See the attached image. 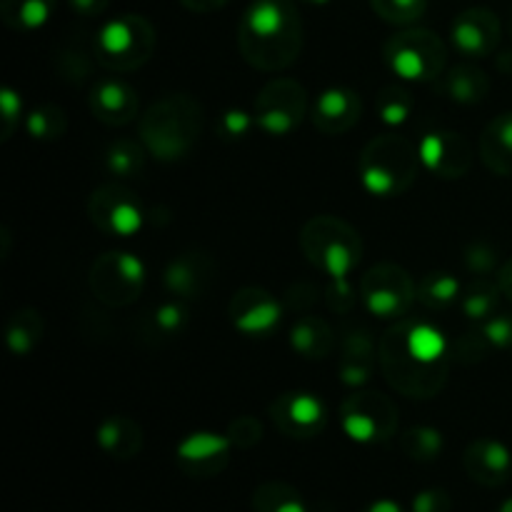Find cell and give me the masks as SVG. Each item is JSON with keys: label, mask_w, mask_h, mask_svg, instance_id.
Returning <instances> with one entry per match:
<instances>
[{"label": "cell", "mask_w": 512, "mask_h": 512, "mask_svg": "<svg viewBox=\"0 0 512 512\" xmlns=\"http://www.w3.org/2000/svg\"><path fill=\"white\" fill-rule=\"evenodd\" d=\"M253 128H258L255 125V115L243 108H228L218 120V135L223 140H230V143L248 138Z\"/></svg>", "instance_id": "cell-38"}, {"label": "cell", "mask_w": 512, "mask_h": 512, "mask_svg": "<svg viewBox=\"0 0 512 512\" xmlns=\"http://www.w3.org/2000/svg\"><path fill=\"white\" fill-rule=\"evenodd\" d=\"M88 103L95 120L110 125V128L133 123L140 113V98L135 88L118 78H105L95 83Z\"/></svg>", "instance_id": "cell-18"}, {"label": "cell", "mask_w": 512, "mask_h": 512, "mask_svg": "<svg viewBox=\"0 0 512 512\" xmlns=\"http://www.w3.org/2000/svg\"><path fill=\"white\" fill-rule=\"evenodd\" d=\"M375 368V345L368 333H350L343 340V350H340L338 363V378L340 383L348 388L360 390L370 378H373Z\"/></svg>", "instance_id": "cell-24"}, {"label": "cell", "mask_w": 512, "mask_h": 512, "mask_svg": "<svg viewBox=\"0 0 512 512\" xmlns=\"http://www.w3.org/2000/svg\"><path fill=\"white\" fill-rule=\"evenodd\" d=\"M360 512H408V510H405L400 503H395V500L383 498V500H375V503L365 505Z\"/></svg>", "instance_id": "cell-47"}, {"label": "cell", "mask_w": 512, "mask_h": 512, "mask_svg": "<svg viewBox=\"0 0 512 512\" xmlns=\"http://www.w3.org/2000/svg\"><path fill=\"white\" fill-rule=\"evenodd\" d=\"M58 0H0V18L15 33H35L45 28Z\"/></svg>", "instance_id": "cell-27"}, {"label": "cell", "mask_w": 512, "mask_h": 512, "mask_svg": "<svg viewBox=\"0 0 512 512\" xmlns=\"http://www.w3.org/2000/svg\"><path fill=\"white\" fill-rule=\"evenodd\" d=\"M210 280H213V260L203 253L175 255L163 273L165 290L178 300L200 298L208 290Z\"/></svg>", "instance_id": "cell-21"}, {"label": "cell", "mask_w": 512, "mask_h": 512, "mask_svg": "<svg viewBox=\"0 0 512 512\" xmlns=\"http://www.w3.org/2000/svg\"><path fill=\"white\" fill-rule=\"evenodd\" d=\"M255 125L270 138H288L308 115V93L295 78H273L253 105Z\"/></svg>", "instance_id": "cell-10"}, {"label": "cell", "mask_w": 512, "mask_h": 512, "mask_svg": "<svg viewBox=\"0 0 512 512\" xmlns=\"http://www.w3.org/2000/svg\"><path fill=\"white\" fill-rule=\"evenodd\" d=\"M65 130H68V115L58 105H40L25 115V133L33 140L50 143V140L63 138Z\"/></svg>", "instance_id": "cell-34"}, {"label": "cell", "mask_w": 512, "mask_h": 512, "mask_svg": "<svg viewBox=\"0 0 512 512\" xmlns=\"http://www.w3.org/2000/svg\"><path fill=\"white\" fill-rule=\"evenodd\" d=\"M268 413L275 428L293 440L318 438L328 425V410H325L323 400L313 393H303V390L278 395L270 403Z\"/></svg>", "instance_id": "cell-13"}, {"label": "cell", "mask_w": 512, "mask_h": 512, "mask_svg": "<svg viewBox=\"0 0 512 512\" xmlns=\"http://www.w3.org/2000/svg\"><path fill=\"white\" fill-rule=\"evenodd\" d=\"M65 5L80 18H100L108 10L110 0H65Z\"/></svg>", "instance_id": "cell-44"}, {"label": "cell", "mask_w": 512, "mask_h": 512, "mask_svg": "<svg viewBox=\"0 0 512 512\" xmlns=\"http://www.w3.org/2000/svg\"><path fill=\"white\" fill-rule=\"evenodd\" d=\"M418 298L413 275L395 263H380L360 280V303L378 320H403Z\"/></svg>", "instance_id": "cell-9"}, {"label": "cell", "mask_w": 512, "mask_h": 512, "mask_svg": "<svg viewBox=\"0 0 512 512\" xmlns=\"http://www.w3.org/2000/svg\"><path fill=\"white\" fill-rule=\"evenodd\" d=\"M420 163L428 173L443 180H458L468 175L473 165L470 143L455 130H430L418 143Z\"/></svg>", "instance_id": "cell-16"}, {"label": "cell", "mask_w": 512, "mask_h": 512, "mask_svg": "<svg viewBox=\"0 0 512 512\" xmlns=\"http://www.w3.org/2000/svg\"><path fill=\"white\" fill-rule=\"evenodd\" d=\"M500 300H503V290H500L498 280H485L480 278L468 293H463L460 298V308H463L465 318L473 320V323H485L488 318L498 315Z\"/></svg>", "instance_id": "cell-33"}, {"label": "cell", "mask_w": 512, "mask_h": 512, "mask_svg": "<svg viewBox=\"0 0 512 512\" xmlns=\"http://www.w3.org/2000/svg\"><path fill=\"white\" fill-rule=\"evenodd\" d=\"M203 105L188 93H170L155 100L140 118V140L160 163L185 160L200 140Z\"/></svg>", "instance_id": "cell-2"}, {"label": "cell", "mask_w": 512, "mask_h": 512, "mask_svg": "<svg viewBox=\"0 0 512 512\" xmlns=\"http://www.w3.org/2000/svg\"><path fill=\"white\" fill-rule=\"evenodd\" d=\"M333 330L325 320L315 315H305L290 330V348L305 360H323L333 353Z\"/></svg>", "instance_id": "cell-26"}, {"label": "cell", "mask_w": 512, "mask_h": 512, "mask_svg": "<svg viewBox=\"0 0 512 512\" xmlns=\"http://www.w3.org/2000/svg\"><path fill=\"white\" fill-rule=\"evenodd\" d=\"M188 305L185 300H168V303L158 305L153 310V328L155 333H163L165 338H173V335L183 333L185 325H188Z\"/></svg>", "instance_id": "cell-37"}, {"label": "cell", "mask_w": 512, "mask_h": 512, "mask_svg": "<svg viewBox=\"0 0 512 512\" xmlns=\"http://www.w3.org/2000/svg\"><path fill=\"white\" fill-rule=\"evenodd\" d=\"M480 338L485 340L488 348L510 350L512 348V315H493L478 328Z\"/></svg>", "instance_id": "cell-40"}, {"label": "cell", "mask_w": 512, "mask_h": 512, "mask_svg": "<svg viewBox=\"0 0 512 512\" xmlns=\"http://www.w3.org/2000/svg\"><path fill=\"white\" fill-rule=\"evenodd\" d=\"M88 285L100 303L110 308H125L135 303L145 288L143 260L125 250H110L93 263Z\"/></svg>", "instance_id": "cell-11"}, {"label": "cell", "mask_w": 512, "mask_h": 512, "mask_svg": "<svg viewBox=\"0 0 512 512\" xmlns=\"http://www.w3.org/2000/svg\"><path fill=\"white\" fill-rule=\"evenodd\" d=\"M383 60L400 80L435 83L448 65V45L428 28H405L383 45Z\"/></svg>", "instance_id": "cell-7"}, {"label": "cell", "mask_w": 512, "mask_h": 512, "mask_svg": "<svg viewBox=\"0 0 512 512\" xmlns=\"http://www.w3.org/2000/svg\"><path fill=\"white\" fill-rule=\"evenodd\" d=\"M465 268L475 275V278H483V275H490L495 268H498V253L490 248L488 243H473L465 250Z\"/></svg>", "instance_id": "cell-41"}, {"label": "cell", "mask_w": 512, "mask_h": 512, "mask_svg": "<svg viewBox=\"0 0 512 512\" xmlns=\"http://www.w3.org/2000/svg\"><path fill=\"white\" fill-rule=\"evenodd\" d=\"M340 428L358 445L388 443L398 435V408L388 395L360 388L340 403Z\"/></svg>", "instance_id": "cell-8"}, {"label": "cell", "mask_w": 512, "mask_h": 512, "mask_svg": "<svg viewBox=\"0 0 512 512\" xmlns=\"http://www.w3.org/2000/svg\"><path fill=\"white\" fill-rule=\"evenodd\" d=\"M300 250L330 280H348L363 260V238L335 215H315L300 230Z\"/></svg>", "instance_id": "cell-4"}, {"label": "cell", "mask_w": 512, "mask_h": 512, "mask_svg": "<svg viewBox=\"0 0 512 512\" xmlns=\"http://www.w3.org/2000/svg\"><path fill=\"white\" fill-rule=\"evenodd\" d=\"M453 510V500H450L448 490L443 488H428L420 490L413 498L410 512H450Z\"/></svg>", "instance_id": "cell-43"}, {"label": "cell", "mask_w": 512, "mask_h": 512, "mask_svg": "<svg viewBox=\"0 0 512 512\" xmlns=\"http://www.w3.org/2000/svg\"><path fill=\"white\" fill-rule=\"evenodd\" d=\"M225 435H228V440L233 443V448L250 450L263 440V425H260V420L253 418V415H240V418H235L233 423L228 425Z\"/></svg>", "instance_id": "cell-39"}, {"label": "cell", "mask_w": 512, "mask_h": 512, "mask_svg": "<svg viewBox=\"0 0 512 512\" xmlns=\"http://www.w3.org/2000/svg\"><path fill=\"white\" fill-rule=\"evenodd\" d=\"M480 158L490 173L512 178V110L498 115L480 135Z\"/></svg>", "instance_id": "cell-25"}, {"label": "cell", "mask_w": 512, "mask_h": 512, "mask_svg": "<svg viewBox=\"0 0 512 512\" xmlns=\"http://www.w3.org/2000/svg\"><path fill=\"white\" fill-rule=\"evenodd\" d=\"M95 440H98L100 450L108 453L115 460H130L143 450L145 435L138 420L128 418V415H110L95 430Z\"/></svg>", "instance_id": "cell-22"}, {"label": "cell", "mask_w": 512, "mask_h": 512, "mask_svg": "<svg viewBox=\"0 0 512 512\" xmlns=\"http://www.w3.org/2000/svg\"><path fill=\"white\" fill-rule=\"evenodd\" d=\"M378 363L383 370L385 380L395 393L405 395L413 400H430L445 388L450 373L448 365H430L413 355V350L403 343L398 325L388 330L380 338L378 348Z\"/></svg>", "instance_id": "cell-5"}, {"label": "cell", "mask_w": 512, "mask_h": 512, "mask_svg": "<svg viewBox=\"0 0 512 512\" xmlns=\"http://www.w3.org/2000/svg\"><path fill=\"white\" fill-rule=\"evenodd\" d=\"M418 145L410 143L405 135L385 133L370 140L358 160L360 185L373 198H398L408 193L420 170Z\"/></svg>", "instance_id": "cell-3"}, {"label": "cell", "mask_w": 512, "mask_h": 512, "mask_svg": "<svg viewBox=\"0 0 512 512\" xmlns=\"http://www.w3.org/2000/svg\"><path fill=\"white\" fill-rule=\"evenodd\" d=\"M230 453H233V443L228 435L203 430V433H190L180 440L175 448V460L188 478L208 480L228 468Z\"/></svg>", "instance_id": "cell-17"}, {"label": "cell", "mask_w": 512, "mask_h": 512, "mask_svg": "<svg viewBox=\"0 0 512 512\" xmlns=\"http://www.w3.org/2000/svg\"><path fill=\"white\" fill-rule=\"evenodd\" d=\"M370 8L385 23L410 28L428 13V0H370Z\"/></svg>", "instance_id": "cell-36"}, {"label": "cell", "mask_w": 512, "mask_h": 512, "mask_svg": "<svg viewBox=\"0 0 512 512\" xmlns=\"http://www.w3.org/2000/svg\"><path fill=\"white\" fill-rule=\"evenodd\" d=\"M438 93L448 98L450 103L458 105H478L488 98L490 93V78L485 70L475 68V65H455L448 73L440 75Z\"/></svg>", "instance_id": "cell-23"}, {"label": "cell", "mask_w": 512, "mask_h": 512, "mask_svg": "<svg viewBox=\"0 0 512 512\" xmlns=\"http://www.w3.org/2000/svg\"><path fill=\"white\" fill-rule=\"evenodd\" d=\"M498 512H512V498L505 500V503L500 505V510H498Z\"/></svg>", "instance_id": "cell-49"}, {"label": "cell", "mask_w": 512, "mask_h": 512, "mask_svg": "<svg viewBox=\"0 0 512 512\" xmlns=\"http://www.w3.org/2000/svg\"><path fill=\"white\" fill-rule=\"evenodd\" d=\"M145 155H148V150H145L143 140L120 138L110 143L103 153V168L105 173L118 180L135 178V175L143 173Z\"/></svg>", "instance_id": "cell-29"}, {"label": "cell", "mask_w": 512, "mask_h": 512, "mask_svg": "<svg viewBox=\"0 0 512 512\" xmlns=\"http://www.w3.org/2000/svg\"><path fill=\"white\" fill-rule=\"evenodd\" d=\"M498 283H500V290H503L505 298L512 300V258H508L503 265H500Z\"/></svg>", "instance_id": "cell-46"}, {"label": "cell", "mask_w": 512, "mask_h": 512, "mask_svg": "<svg viewBox=\"0 0 512 512\" xmlns=\"http://www.w3.org/2000/svg\"><path fill=\"white\" fill-rule=\"evenodd\" d=\"M463 298V285L448 270H433L423 275L418 285V300L430 310L450 308L453 303H460Z\"/></svg>", "instance_id": "cell-30"}, {"label": "cell", "mask_w": 512, "mask_h": 512, "mask_svg": "<svg viewBox=\"0 0 512 512\" xmlns=\"http://www.w3.org/2000/svg\"><path fill=\"white\" fill-rule=\"evenodd\" d=\"M45 320L35 308H23L5 325V345L18 358H28L43 343Z\"/></svg>", "instance_id": "cell-28"}, {"label": "cell", "mask_w": 512, "mask_h": 512, "mask_svg": "<svg viewBox=\"0 0 512 512\" xmlns=\"http://www.w3.org/2000/svg\"><path fill=\"white\" fill-rule=\"evenodd\" d=\"M0 113H3V140H10L20 118H23V100L13 88H5L0 93Z\"/></svg>", "instance_id": "cell-42"}, {"label": "cell", "mask_w": 512, "mask_h": 512, "mask_svg": "<svg viewBox=\"0 0 512 512\" xmlns=\"http://www.w3.org/2000/svg\"><path fill=\"white\" fill-rule=\"evenodd\" d=\"M375 108H378V118L383 120L388 128H398V125L408 123L410 113H413V93H410L408 88H403V85H385L378 93Z\"/></svg>", "instance_id": "cell-35"}, {"label": "cell", "mask_w": 512, "mask_h": 512, "mask_svg": "<svg viewBox=\"0 0 512 512\" xmlns=\"http://www.w3.org/2000/svg\"><path fill=\"white\" fill-rule=\"evenodd\" d=\"M238 48L263 73L290 68L303 50V18L293 0H253L238 23Z\"/></svg>", "instance_id": "cell-1"}, {"label": "cell", "mask_w": 512, "mask_h": 512, "mask_svg": "<svg viewBox=\"0 0 512 512\" xmlns=\"http://www.w3.org/2000/svg\"><path fill=\"white\" fill-rule=\"evenodd\" d=\"M443 448V433L430 425H413L400 433V450L405 453V458L415 460V463H433L443 455Z\"/></svg>", "instance_id": "cell-32"}, {"label": "cell", "mask_w": 512, "mask_h": 512, "mask_svg": "<svg viewBox=\"0 0 512 512\" xmlns=\"http://www.w3.org/2000/svg\"><path fill=\"white\" fill-rule=\"evenodd\" d=\"M510 38H512V10H510Z\"/></svg>", "instance_id": "cell-50"}, {"label": "cell", "mask_w": 512, "mask_h": 512, "mask_svg": "<svg viewBox=\"0 0 512 512\" xmlns=\"http://www.w3.org/2000/svg\"><path fill=\"white\" fill-rule=\"evenodd\" d=\"M155 28L138 13H123L105 20L95 33V58L113 73H133L155 53Z\"/></svg>", "instance_id": "cell-6"}, {"label": "cell", "mask_w": 512, "mask_h": 512, "mask_svg": "<svg viewBox=\"0 0 512 512\" xmlns=\"http://www.w3.org/2000/svg\"><path fill=\"white\" fill-rule=\"evenodd\" d=\"M303 3L315 5V8H323V5H330V3H333V0H303Z\"/></svg>", "instance_id": "cell-48"}, {"label": "cell", "mask_w": 512, "mask_h": 512, "mask_svg": "<svg viewBox=\"0 0 512 512\" xmlns=\"http://www.w3.org/2000/svg\"><path fill=\"white\" fill-rule=\"evenodd\" d=\"M500 38H503L500 18L483 5L458 13L450 25V43L470 60L490 58L500 48Z\"/></svg>", "instance_id": "cell-15"}, {"label": "cell", "mask_w": 512, "mask_h": 512, "mask_svg": "<svg viewBox=\"0 0 512 512\" xmlns=\"http://www.w3.org/2000/svg\"><path fill=\"white\" fill-rule=\"evenodd\" d=\"M228 318L245 338H270L283 323V305L263 288H243L230 298Z\"/></svg>", "instance_id": "cell-14"}, {"label": "cell", "mask_w": 512, "mask_h": 512, "mask_svg": "<svg viewBox=\"0 0 512 512\" xmlns=\"http://www.w3.org/2000/svg\"><path fill=\"white\" fill-rule=\"evenodd\" d=\"M363 115V100L345 85L323 90L313 105V125L323 135H345Z\"/></svg>", "instance_id": "cell-19"}, {"label": "cell", "mask_w": 512, "mask_h": 512, "mask_svg": "<svg viewBox=\"0 0 512 512\" xmlns=\"http://www.w3.org/2000/svg\"><path fill=\"white\" fill-rule=\"evenodd\" d=\"M463 468L473 483L485 485V488H498L508 483L512 473V455L508 445L493 438H480L465 448Z\"/></svg>", "instance_id": "cell-20"}, {"label": "cell", "mask_w": 512, "mask_h": 512, "mask_svg": "<svg viewBox=\"0 0 512 512\" xmlns=\"http://www.w3.org/2000/svg\"><path fill=\"white\" fill-rule=\"evenodd\" d=\"M88 215L95 228L110 238H133L145 223V208L140 198L120 183L95 188L88 200Z\"/></svg>", "instance_id": "cell-12"}, {"label": "cell", "mask_w": 512, "mask_h": 512, "mask_svg": "<svg viewBox=\"0 0 512 512\" xmlns=\"http://www.w3.org/2000/svg\"><path fill=\"white\" fill-rule=\"evenodd\" d=\"M190 13H215V10L225 8L230 0H180Z\"/></svg>", "instance_id": "cell-45"}, {"label": "cell", "mask_w": 512, "mask_h": 512, "mask_svg": "<svg viewBox=\"0 0 512 512\" xmlns=\"http://www.w3.org/2000/svg\"><path fill=\"white\" fill-rule=\"evenodd\" d=\"M253 512H308V503L293 485L268 480L255 488Z\"/></svg>", "instance_id": "cell-31"}]
</instances>
